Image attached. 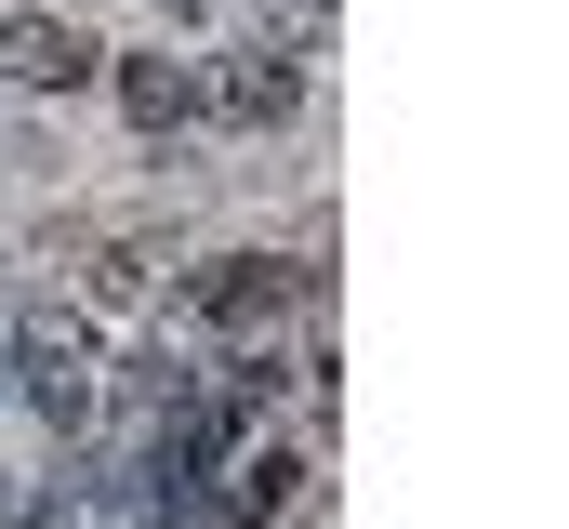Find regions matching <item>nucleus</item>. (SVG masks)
Returning <instances> with one entry per match:
<instances>
[{
    "mask_svg": "<svg viewBox=\"0 0 569 529\" xmlns=\"http://www.w3.org/2000/svg\"><path fill=\"white\" fill-rule=\"evenodd\" d=\"M107 80H120L133 132H186V120H199V67H186V53H120Z\"/></svg>",
    "mask_w": 569,
    "mask_h": 529,
    "instance_id": "obj_6",
    "label": "nucleus"
},
{
    "mask_svg": "<svg viewBox=\"0 0 569 529\" xmlns=\"http://www.w3.org/2000/svg\"><path fill=\"white\" fill-rule=\"evenodd\" d=\"M305 503H318V463H305L291 437H266V423L212 463V517H226V529H291Z\"/></svg>",
    "mask_w": 569,
    "mask_h": 529,
    "instance_id": "obj_3",
    "label": "nucleus"
},
{
    "mask_svg": "<svg viewBox=\"0 0 569 529\" xmlns=\"http://www.w3.org/2000/svg\"><path fill=\"white\" fill-rule=\"evenodd\" d=\"M291 107H305V53H279V40L199 67V120H226V132H279Z\"/></svg>",
    "mask_w": 569,
    "mask_h": 529,
    "instance_id": "obj_4",
    "label": "nucleus"
},
{
    "mask_svg": "<svg viewBox=\"0 0 569 529\" xmlns=\"http://www.w3.org/2000/svg\"><path fill=\"white\" fill-rule=\"evenodd\" d=\"M318 278L305 264H279V252H212L199 278H186V318L199 331H226V345H279V318L305 305Z\"/></svg>",
    "mask_w": 569,
    "mask_h": 529,
    "instance_id": "obj_2",
    "label": "nucleus"
},
{
    "mask_svg": "<svg viewBox=\"0 0 569 529\" xmlns=\"http://www.w3.org/2000/svg\"><path fill=\"white\" fill-rule=\"evenodd\" d=\"M13 385H27V410H40L53 437H80V423L107 410V358H93V331H80L67 305H27V318H13Z\"/></svg>",
    "mask_w": 569,
    "mask_h": 529,
    "instance_id": "obj_1",
    "label": "nucleus"
},
{
    "mask_svg": "<svg viewBox=\"0 0 569 529\" xmlns=\"http://www.w3.org/2000/svg\"><path fill=\"white\" fill-rule=\"evenodd\" d=\"M159 13H199V0H159Z\"/></svg>",
    "mask_w": 569,
    "mask_h": 529,
    "instance_id": "obj_7",
    "label": "nucleus"
},
{
    "mask_svg": "<svg viewBox=\"0 0 569 529\" xmlns=\"http://www.w3.org/2000/svg\"><path fill=\"white\" fill-rule=\"evenodd\" d=\"M0 80L13 93H80V80H107V40L80 13H0Z\"/></svg>",
    "mask_w": 569,
    "mask_h": 529,
    "instance_id": "obj_5",
    "label": "nucleus"
}]
</instances>
